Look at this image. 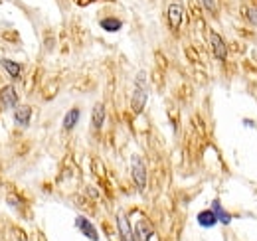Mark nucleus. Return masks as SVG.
Segmentation results:
<instances>
[{
  "label": "nucleus",
  "mask_w": 257,
  "mask_h": 241,
  "mask_svg": "<svg viewBox=\"0 0 257 241\" xmlns=\"http://www.w3.org/2000/svg\"><path fill=\"white\" fill-rule=\"evenodd\" d=\"M146 97H148V85H146V75L144 71H140L134 79V93H132V101H130V107L134 113H140L144 109V103H146Z\"/></svg>",
  "instance_id": "1"
},
{
  "label": "nucleus",
  "mask_w": 257,
  "mask_h": 241,
  "mask_svg": "<svg viewBox=\"0 0 257 241\" xmlns=\"http://www.w3.org/2000/svg\"><path fill=\"white\" fill-rule=\"evenodd\" d=\"M132 180H134L138 190H144V186H146V168H144V164H142V160L138 156L132 158Z\"/></svg>",
  "instance_id": "2"
},
{
  "label": "nucleus",
  "mask_w": 257,
  "mask_h": 241,
  "mask_svg": "<svg viewBox=\"0 0 257 241\" xmlns=\"http://www.w3.org/2000/svg\"><path fill=\"white\" fill-rule=\"evenodd\" d=\"M75 225H77V229H79L85 237H89L91 241H97V239H99V233H97L95 225H93L85 215H79V217L75 219Z\"/></svg>",
  "instance_id": "3"
},
{
  "label": "nucleus",
  "mask_w": 257,
  "mask_h": 241,
  "mask_svg": "<svg viewBox=\"0 0 257 241\" xmlns=\"http://www.w3.org/2000/svg\"><path fill=\"white\" fill-rule=\"evenodd\" d=\"M18 105V95L14 91L12 85H6L0 89V107H6V109H16Z\"/></svg>",
  "instance_id": "4"
},
{
  "label": "nucleus",
  "mask_w": 257,
  "mask_h": 241,
  "mask_svg": "<svg viewBox=\"0 0 257 241\" xmlns=\"http://www.w3.org/2000/svg\"><path fill=\"white\" fill-rule=\"evenodd\" d=\"M182 20H184V8L180 6V4H170L168 6V22H170V28L172 30H178L180 28V24H182Z\"/></svg>",
  "instance_id": "5"
},
{
  "label": "nucleus",
  "mask_w": 257,
  "mask_h": 241,
  "mask_svg": "<svg viewBox=\"0 0 257 241\" xmlns=\"http://www.w3.org/2000/svg\"><path fill=\"white\" fill-rule=\"evenodd\" d=\"M210 43H212V51H214V55H215L219 61H223L225 55H227V49H225V43H223L221 36L215 34V32H212V34H210Z\"/></svg>",
  "instance_id": "6"
},
{
  "label": "nucleus",
  "mask_w": 257,
  "mask_h": 241,
  "mask_svg": "<svg viewBox=\"0 0 257 241\" xmlns=\"http://www.w3.org/2000/svg\"><path fill=\"white\" fill-rule=\"evenodd\" d=\"M117 225H119V233H121V239L123 241H134V231L127 219L125 213H119L117 215Z\"/></svg>",
  "instance_id": "7"
},
{
  "label": "nucleus",
  "mask_w": 257,
  "mask_h": 241,
  "mask_svg": "<svg viewBox=\"0 0 257 241\" xmlns=\"http://www.w3.org/2000/svg\"><path fill=\"white\" fill-rule=\"evenodd\" d=\"M30 115H32V109H30L28 105H20V107H16V109H14V120H16V124H20V126H28V122H30Z\"/></svg>",
  "instance_id": "8"
},
{
  "label": "nucleus",
  "mask_w": 257,
  "mask_h": 241,
  "mask_svg": "<svg viewBox=\"0 0 257 241\" xmlns=\"http://www.w3.org/2000/svg\"><path fill=\"white\" fill-rule=\"evenodd\" d=\"M150 235H152L150 223H148L146 219H140V221L136 223V227H134V237H138V241H148Z\"/></svg>",
  "instance_id": "9"
},
{
  "label": "nucleus",
  "mask_w": 257,
  "mask_h": 241,
  "mask_svg": "<svg viewBox=\"0 0 257 241\" xmlns=\"http://www.w3.org/2000/svg\"><path fill=\"white\" fill-rule=\"evenodd\" d=\"M198 223L202 227H214L217 223V217H215V213L212 209H204V211L198 213Z\"/></svg>",
  "instance_id": "10"
},
{
  "label": "nucleus",
  "mask_w": 257,
  "mask_h": 241,
  "mask_svg": "<svg viewBox=\"0 0 257 241\" xmlns=\"http://www.w3.org/2000/svg\"><path fill=\"white\" fill-rule=\"evenodd\" d=\"M91 119H93V126H95V128H101V126H103V120H105V105H103V103H95L93 113H91Z\"/></svg>",
  "instance_id": "11"
},
{
  "label": "nucleus",
  "mask_w": 257,
  "mask_h": 241,
  "mask_svg": "<svg viewBox=\"0 0 257 241\" xmlns=\"http://www.w3.org/2000/svg\"><path fill=\"white\" fill-rule=\"evenodd\" d=\"M212 211L215 213V217H217V221L219 223H223V225H227L229 221H231V217H229V213L221 207V203H219V200H214L212 201Z\"/></svg>",
  "instance_id": "12"
},
{
  "label": "nucleus",
  "mask_w": 257,
  "mask_h": 241,
  "mask_svg": "<svg viewBox=\"0 0 257 241\" xmlns=\"http://www.w3.org/2000/svg\"><path fill=\"white\" fill-rule=\"evenodd\" d=\"M2 67L6 69V73L12 77V79H18L20 77V73H22V65L20 63H16V61H12V59H2Z\"/></svg>",
  "instance_id": "13"
},
{
  "label": "nucleus",
  "mask_w": 257,
  "mask_h": 241,
  "mask_svg": "<svg viewBox=\"0 0 257 241\" xmlns=\"http://www.w3.org/2000/svg\"><path fill=\"white\" fill-rule=\"evenodd\" d=\"M79 109L75 107V109H71V111H67V115L63 117V128H67V130H71L75 124H77V120H79Z\"/></svg>",
  "instance_id": "14"
},
{
  "label": "nucleus",
  "mask_w": 257,
  "mask_h": 241,
  "mask_svg": "<svg viewBox=\"0 0 257 241\" xmlns=\"http://www.w3.org/2000/svg\"><path fill=\"white\" fill-rule=\"evenodd\" d=\"M121 26H123V22L117 20V18H103V20H101V28H103L105 32H119Z\"/></svg>",
  "instance_id": "15"
},
{
  "label": "nucleus",
  "mask_w": 257,
  "mask_h": 241,
  "mask_svg": "<svg viewBox=\"0 0 257 241\" xmlns=\"http://www.w3.org/2000/svg\"><path fill=\"white\" fill-rule=\"evenodd\" d=\"M202 2H204L206 10H210V12H215V10H217V4H215V0H202Z\"/></svg>",
  "instance_id": "16"
},
{
  "label": "nucleus",
  "mask_w": 257,
  "mask_h": 241,
  "mask_svg": "<svg viewBox=\"0 0 257 241\" xmlns=\"http://www.w3.org/2000/svg\"><path fill=\"white\" fill-rule=\"evenodd\" d=\"M249 20L253 22V26H257V10H249Z\"/></svg>",
  "instance_id": "17"
},
{
  "label": "nucleus",
  "mask_w": 257,
  "mask_h": 241,
  "mask_svg": "<svg viewBox=\"0 0 257 241\" xmlns=\"http://www.w3.org/2000/svg\"><path fill=\"white\" fill-rule=\"evenodd\" d=\"M89 2H93V0H77V4H81V6H85V4H89Z\"/></svg>",
  "instance_id": "18"
}]
</instances>
